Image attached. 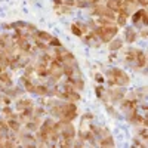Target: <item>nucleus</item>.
<instances>
[{
	"label": "nucleus",
	"mask_w": 148,
	"mask_h": 148,
	"mask_svg": "<svg viewBox=\"0 0 148 148\" xmlns=\"http://www.w3.org/2000/svg\"><path fill=\"white\" fill-rule=\"evenodd\" d=\"M111 74H114V83L116 84H119V86H125V84H127L129 83V76L123 71V70H117V68H114V70H111L110 71Z\"/></svg>",
	"instance_id": "1"
},
{
	"label": "nucleus",
	"mask_w": 148,
	"mask_h": 148,
	"mask_svg": "<svg viewBox=\"0 0 148 148\" xmlns=\"http://www.w3.org/2000/svg\"><path fill=\"white\" fill-rule=\"evenodd\" d=\"M71 31H73V34H76V36H82L83 34V31H82L79 24H73V25H71Z\"/></svg>",
	"instance_id": "3"
},
{
	"label": "nucleus",
	"mask_w": 148,
	"mask_h": 148,
	"mask_svg": "<svg viewBox=\"0 0 148 148\" xmlns=\"http://www.w3.org/2000/svg\"><path fill=\"white\" fill-rule=\"evenodd\" d=\"M135 39H136V34H135V31H133L132 28L126 30V40H127V43H133Z\"/></svg>",
	"instance_id": "2"
},
{
	"label": "nucleus",
	"mask_w": 148,
	"mask_h": 148,
	"mask_svg": "<svg viewBox=\"0 0 148 148\" xmlns=\"http://www.w3.org/2000/svg\"><path fill=\"white\" fill-rule=\"evenodd\" d=\"M18 108H19V110L31 108V102H30V101H25V99H24V101H19V102H18Z\"/></svg>",
	"instance_id": "4"
},
{
	"label": "nucleus",
	"mask_w": 148,
	"mask_h": 148,
	"mask_svg": "<svg viewBox=\"0 0 148 148\" xmlns=\"http://www.w3.org/2000/svg\"><path fill=\"white\" fill-rule=\"evenodd\" d=\"M0 80H2L3 83H10V82H9V76H8L6 73H3V71L0 73Z\"/></svg>",
	"instance_id": "6"
},
{
	"label": "nucleus",
	"mask_w": 148,
	"mask_h": 148,
	"mask_svg": "<svg viewBox=\"0 0 148 148\" xmlns=\"http://www.w3.org/2000/svg\"><path fill=\"white\" fill-rule=\"evenodd\" d=\"M0 141H2V133H0Z\"/></svg>",
	"instance_id": "8"
},
{
	"label": "nucleus",
	"mask_w": 148,
	"mask_h": 148,
	"mask_svg": "<svg viewBox=\"0 0 148 148\" xmlns=\"http://www.w3.org/2000/svg\"><path fill=\"white\" fill-rule=\"evenodd\" d=\"M120 47H121V40H116V42L111 43V46H110L111 51H117V49H120Z\"/></svg>",
	"instance_id": "5"
},
{
	"label": "nucleus",
	"mask_w": 148,
	"mask_h": 148,
	"mask_svg": "<svg viewBox=\"0 0 148 148\" xmlns=\"http://www.w3.org/2000/svg\"><path fill=\"white\" fill-rule=\"evenodd\" d=\"M96 79H98V82H99V83H102L104 80H102V76H101V74H98V76H96Z\"/></svg>",
	"instance_id": "7"
}]
</instances>
